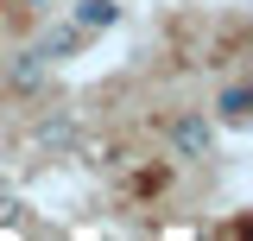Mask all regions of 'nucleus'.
Instances as JSON below:
<instances>
[{
	"label": "nucleus",
	"instance_id": "20e7f679",
	"mask_svg": "<svg viewBox=\"0 0 253 241\" xmlns=\"http://www.w3.org/2000/svg\"><path fill=\"white\" fill-rule=\"evenodd\" d=\"M0 222H19V197L13 190H0Z\"/></svg>",
	"mask_w": 253,
	"mask_h": 241
},
{
	"label": "nucleus",
	"instance_id": "f03ea898",
	"mask_svg": "<svg viewBox=\"0 0 253 241\" xmlns=\"http://www.w3.org/2000/svg\"><path fill=\"white\" fill-rule=\"evenodd\" d=\"M114 19H121L114 0H76V13H70V26H76V32H108Z\"/></svg>",
	"mask_w": 253,
	"mask_h": 241
},
{
	"label": "nucleus",
	"instance_id": "7ed1b4c3",
	"mask_svg": "<svg viewBox=\"0 0 253 241\" xmlns=\"http://www.w3.org/2000/svg\"><path fill=\"white\" fill-rule=\"evenodd\" d=\"M247 115H253V89L234 83V89L221 95V120H228V127H247Z\"/></svg>",
	"mask_w": 253,
	"mask_h": 241
},
{
	"label": "nucleus",
	"instance_id": "f257e3e1",
	"mask_svg": "<svg viewBox=\"0 0 253 241\" xmlns=\"http://www.w3.org/2000/svg\"><path fill=\"white\" fill-rule=\"evenodd\" d=\"M171 146H177V159H209V146H215V127L203 115H184L177 127H171Z\"/></svg>",
	"mask_w": 253,
	"mask_h": 241
}]
</instances>
